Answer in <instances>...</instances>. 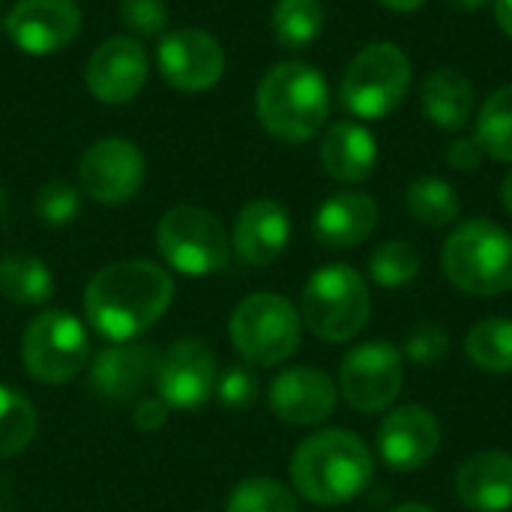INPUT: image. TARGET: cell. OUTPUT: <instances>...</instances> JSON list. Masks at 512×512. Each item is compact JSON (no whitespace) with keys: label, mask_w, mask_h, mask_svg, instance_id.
I'll return each instance as SVG.
<instances>
[{"label":"cell","mask_w":512,"mask_h":512,"mask_svg":"<svg viewBox=\"0 0 512 512\" xmlns=\"http://www.w3.org/2000/svg\"><path fill=\"white\" fill-rule=\"evenodd\" d=\"M171 276L144 258H129L102 267L84 291L87 321L111 342L138 339L171 306Z\"/></svg>","instance_id":"6da1fadb"},{"label":"cell","mask_w":512,"mask_h":512,"mask_svg":"<svg viewBox=\"0 0 512 512\" xmlns=\"http://www.w3.org/2000/svg\"><path fill=\"white\" fill-rule=\"evenodd\" d=\"M375 459L366 441L348 429H321L300 441L291 456V483L300 498L318 507H339L366 492Z\"/></svg>","instance_id":"7a4b0ae2"},{"label":"cell","mask_w":512,"mask_h":512,"mask_svg":"<svg viewBox=\"0 0 512 512\" xmlns=\"http://www.w3.org/2000/svg\"><path fill=\"white\" fill-rule=\"evenodd\" d=\"M255 114L267 135L285 144H306L327 126L330 84L312 63L285 60L267 69L255 93Z\"/></svg>","instance_id":"3957f363"},{"label":"cell","mask_w":512,"mask_h":512,"mask_svg":"<svg viewBox=\"0 0 512 512\" xmlns=\"http://www.w3.org/2000/svg\"><path fill=\"white\" fill-rule=\"evenodd\" d=\"M441 270L468 297L512 291V234L492 219H468L450 231L441 249Z\"/></svg>","instance_id":"277c9868"},{"label":"cell","mask_w":512,"mask_h":512,"mask_svg":"<svg viewBox=\"0 0 512 512\" xmlns=\"http://www.w3.org/2000/svg\"><path fill=\"white\" fill-rule=\"evenodd\" d=\"M414 81L411 57L396 42H369L345 66L339 99L357 120H387L408 96Z\"/></svg>","instance_id":"5b68a950"},{"label":"cell","mask_w":512,"mask_h":512,"mask_svg":"<svg viewBox=\"0 0 512 512\" xmlns=\"http://www.w3.org/2000/svg\"><path fill=\"white\" fill-rule=\"evenodd\" d=\"M300 318L324 342H351L372 318L369 282L348 264L315 270L303 285Z\"/></svg>","instance_id":"8992f818"},{"label":"cell","mask_w":512,"mask_h":512,"mask_svg":"<svg viewBox=\"0 0 512 512\" xmlns=\"http://www.w3.org/2000/svg\"><path fill=\"white\" fill-rule=\"evenodd\" d=\"M231 345L252 366H279L300 348L303 318L294 303L273 291L249 294L231 312Z\"/></svg>","instance_id":"52a82bcc"},{"label":"cell","mask_w":512,"mask_h":512,"mask_svg":"<svg viewBox=\"0 0 512 512\" xmlns=\"http://www.w3.org/2000/svg\"><path fill=\"white\" fill-rule=\"evenodd\" d=\"M159 255L183 276H210L228 264L231 240L222 222L195 204L171 207L156 225Z\"/></svg>","instance_id":"ba28073f"},{"label":"cell","mask_w":512,"mask_h":512,"mask_svg":"<svg viewBox=\"0 0 512 512\" xmlns=\"http://www.w3.org/2000/svg\"><path fill=\"white\" fill-rule=\"evenodd\" d=\"M21 360L30 378L66 384L90 363V336L84 324L60 309L36 315L21 336Z\"/></svg>","instance_id":"9c48e42d"},{"label":"cell","mask_w":512,"mask_h":512,"mask_svg":"<svg viewBox=\"0 0 512 512\" xmlns=\"http://www.w3.org/2000/svg\"><path fill=\"white\" fill-rule=\"evenodd\" d=\"M405 387V357L387 339L354 345L339 363V396L357 414H384Z\"/></svg>","instance_id":"30bf717a"},{"label":"cell","mask_w":512,"mask_h":512,"mask_svg":"<svg viewBox=\"0 0 512 512\" xmlns=\"http://www.w3.org/2000/svg\"><path fill=\"white\" fill-rule=\"evenodd\" d=\"M156 63L168 87L180 93H204L216 87L225 75V48L207 30L180 27L162 36L156 48Z\"/></svg>","instance_id":"8fae6325"},{"label":"cell","mask_w":512,"mask_h":512,"mask_svg":"<svg viewBox=\"0 0 512 512\" xmlns=\"http://www.w3.org/2000/svg\"><path fill=\"white\" fill-rule=\"evenodd\" d=\"M144 153L129 138H102L78 162V183L99 204H126L144 183Z\"/></svg>","instance_id":"7c38bea8"},{"label":"cell","mask_w":512,"mask_h":512,"mask_svg":"<svg viewBox=\"0 0 512 512\" xmlns=\"http://www.w3.org/2000/svg\"><path fill=\"white\" fill-rule=\"evenodd\" d=\"M3 30L24 54H57L81 33V9L75 0H18L6 12Z\"/></svg>","instance_id":"4fadbf2b"},{"label":"cell","mask_w":512,"mask_h":512,"mask_svg":"<svg viewBox=\"0 0 512 512\" xmlns=\"http://www.w3.org/2000/svg\"><path fill=\"white\" fill-rule=\"evenodd\" d=\"M378 456L396 474L426 468L441 450V423L423 405L390 408L378 426Z\"/></svg>","instance_id":"5bb4252c"},{"label":"cell","mask_w":512,"mask_h":512,"mask_svg":"<svg viewBox=\"0 0 512 512\" xmlns=\"http://www.w3.org/2000/svg\"><path fill=\"white\" fill-rule=\"evenodd\" d=\"M216 354L204 339H177L165 357H159L156 390L171 408H198L216 393Z\"/></svg>","instance_id":"9a60e30c"},{"label":"cell","mask_w":512,"mask_h":512,"mask_svg":"<svg viewBox=\"0 0 512 512\" xmlns=\"http://www.w3.org/2000/svg\"><path fill=\"white\" fill-rule=\"evenodd\" d=\"M150 66L147 51L132 36H111L105 39L87 60L84 81L93 99L105 105H123L132 102L144 84H147Z\"/></svg>","instance_id":"2e32d148"},{"label":"cell","mask_w":512,"mask_h":512,"mask_svg":"<svg viewBox=\"0 0 512 512\" xmlns=\"http://www.w3.org/2000/svg\"><path fill=\"white\" fill-rule=\"evenodd\" d=\"M267 402L276 420L288 426H321L336 414L339 387L315 366H291L273 378Z\"/></svg>","instance_id":"e0dca14e"},{"label":"cell","mask_w":512,"mask_h":512,"mask_svg":"<svg viewBox=\"0 0 512 512\" xmlns=\"http://www.w3.org/2000/svg\"><path fill=\"white\" fill-rule=\"evenodd\" d=\"M159 354L150 342H111L96 351L90 363V387L108 402H132L150 381H156Z\"/></svg>","instance_id":"ac0fdd59"},{"label":"cell","mask_w":512,"mask_h":512,"mask_svg":"<svg viewBox=\"0 0 512 512\" xmlns=\"http://www.w3.org/2000/svg\"><path fill=\"white\" fill-rule=\"evenodd\" d=\"M288 240H291V216L273 198L249 201L234 219L231 246L240 255V261L252 267L273 264L288 249Z\"/></svg>","instance_id":"d6986e66"},{"label":"cell","mask_w":512,"mask_h":512,"mask_svg":"<svg viewBox=\"0 0 512 512\" xmlns=\"http://www.w3.org/2000/svg\"><path fill=\"white\" fill-rule=\"evenodd\" d=\"M381 222V207L366 192H336L330 195L312 219V234L324 249H357L363 246Z\"/></svg>","instance_id":"ffe728a7"},{"label":"cell","mask_w":512,"mask_h":512,"mask_svg":"<svg viewBox=\"0 0 512 512\" xmlns=\"http://www.w3.org/2000/svg\"><path fill=\"white\" fill-rule=\"evenodd\" d=\"M456 498L471 512L512 510V453L483 450L456 471Z\"/></svg>","instance_id":"44dd1931"},{"label":"cell","mask_w":512,"mask_h":512,"mask_svg":"<svg viewBox=\"0 0 512 512\" xmlns=\"http://www.w3.org/2000/svg\"><path fill=\"white\" fill-rule=\"evenodd\" d=\"M318 156L330 180L357 186L378 168V138L360 120H339L324 132Z\"/></svg>","instance_id":"7402d4cb"},{"label":"cell","mask_w":512,"mask_h":512,"mask_svg":"<svg viewBox=\"0 0 512 512\" xmlns=\"http://www.w3.org/2000/svg\"><path fill=\"white\" fill-rule=\"evenodd\" d=\"M420 102H423L429 123L444 129V132L465 129L477 114L474 84L468 75H462L453 66H441V69H432L426 75L423 90H420Z\"/></svg>","instance_id":"603a6c76"},{"label":"cell","mask_w":512,"mask_h":512,"mask_svg":"<svg viewBox=\"0 0 512 512\" xmlns=\"http://www.w3.org/2000/svg\"><path fill=\"white\" fill-rule=\"evenodd\" d=\"M0 294L18 306H42L54 294V276L42 258L6 252L0 258Z\"/></svg>","instance_id":"cb8c5ba5"},{"label":"cell","mask_w":512,"mask_h":512,"mask_svg":"<svg viewBox=\"0 0 512 512\" xmlns=\"http://www.w3.org/2000/svg\"><path fill=\"white\" fill-rule=\"evenodd\" d=\"M465 357L486 375H512V318L492 315L465 333Z\"/></svg>","instance_id":"d4e9b609"},{"label":"cell","mask_w":512,"mask_h":512,"mask_svg":"<svg viewBox=\"0 0 512 512\" xmlns=\"http://www.w3.org/2000/svg\"><path fill=\"white\" fill-rule=\"evenodd\" d=\"M405 207H408L411 219H417L426 228H447V225L459 222V216H462L459 192L444 177H435V174H423L408 183Z\"/></svg>","instance_id":"484cf974"},{"label":"cell","mask_w":512,"mask_h":512,"mask_svg":"<svg viewBox=\"0 0 512 512\" xmlns=\"http://www.w3.org/2000/svg\"><path fill=\"white\" fill-rule=\"evenodd\" d=\"M474 138L495 162L512 165V84L492 90L474 114Z\"/></svg>","instance_id":"4316f807"},{"label":"cell","mask_w":512,"mask_h":512,"mask_svg":"<svg viewBox=\"0 0 512 512\" xmlns=\"http://www.w3.org/2000/svg\"><path fill=\"white\" fill-rule=\"evenodd\" d=\"M324 3L321 0H276L273 6V36L285 51H303L324 33Z\"/></svg>","instance_id":"83f0119b"},{"label":"cell","mask_w":512,"mask_h":512,"mask_svg":"<svg viewBox=\"0 0 512 512\" xmlns=\"http://www.w3.org/2000/svg\"><path fill=\"white\" fill-rule=\"evenodd\" d=\"M423 270L420 252L408 240H384L369 255V276L381 288H405Z\"/></svg>","instance_id":"f1b7e54d"},{"label":"cell","mask_w":512,"mask_h":512,"mask_svg":"<svg viewBox=\"0 0 512 512\" xmlns=\"http://www.w3.org/2000/svg\"><path fill=\"white\" fill-rule=\"evenodd\" d=\"M36 426V408L30 405V399L0 384V459H12L27 450Z\"/></svg>","instance_id":"f546056e"},{"label":"cell","mask_w":512,"mask_h":512,"mask_svg":"<svg viewBox=\"0 0 512 512\" xmlns=\"http://www.w3.org/2000/svg\"><path fill=\"white\" fill-rule=\"evenodd\" d=\"M225 512H300L297 495L273 477H249L234 486Z\"/></svg>","instance_id":"4dcf8cb0"},{"label":"cell","mask_w":512,"mask_h":512,"mask_svg":"<svg viewBox=\"0 0 512 512\" xmlns=\"http://www.w3.org/2000/svg\"><path fill=\"white\" fill-rule=\"evenodd\" d=\"M33 210H36L39 222H45L51 228H63L78 219L81 192L69 180H48L39 186V192L33 198Z\"/></svg>","instance_id":"1f68e13d"},{"label":"cell","mask_w":512,"mask_h":512,"mask_svg":"<svg viewBox=\"0 0 512 512\" xmlns=\"http://www.w3.org/2000/svg\"><path fill=\"white\" fill-rule=\"evenodd\" d=\"M447 354H450V333L435 321L414 324L402 345V357H408L414 366H423V369L438 366Z\"/></svg>","instance_id":"d6a6232c"},{"label":"cell","mask_w":512,"mask_h":512,"mask_svg":"<svg viewBox=\"0 0 512 512\" xmlns=\"http://www.w3.org/2000/svg\"><path fill=\"white\" fill-rule=\"evenodd\" d=\"M117 15L135 36H159L168 27L165 0H120Z\"/></svg>","instance_id":"836d02e7"},{"label":"cell","mask_w":512,"mask_h":512,"mask_svg":"<svg viewBox=\"0 0 512 512\" xmlns=\"http://www.w3.org/2000/svg\"><path fill=\"white\" fill-rule=\"evenodd\" d=\"M216 396L225 408L243 411L258 399V378L249 366H228L216 381Z\"/></svg>","instance_id":"e575fe53"},{"label":"cell","mask_w":512,"mask_h":512,"mask_svg":"<svg viewBox=\"0 0 512 512\" xmlns=\"http://www.w3.org/2000/svg\"><path fill=\"white\" fill-rule=\"evenodd\" d=\"M483 159H486V153H483V147L477 144L474 135L471 138H456L447 147V162L456 171H477L483 165Z\"/></svg>","instance_id":"d590c367"},{"label":"cell","mask_w":512,"mask_h":512,"mask_svg":"<svg viewBox=\"0 0 512 512\" xmlns=\"http://www.w3.org/2000/svg\"><path fill=\"white\" fill-rule=\"evenodd\" d=\"M138 432H159L168 423V408L162 399H141L135 405V417H132Z\"/></svg>","instance_id":"8d00e7d4"},{"label":"cell","mask_w":512,"mask_h":512,"mask_svg":"<svg viewBox=\"0 0 512 512\" xmlns=\"http://www.w3.org/2000/svg\"><path fill=\"white\" fill-rule=\"evenodd\" d=\"M492 12L498 27L512 39V0H492Z\"/></svg>","instance_id":"74e56055"},{"label":"cell","mask_w":512,"mask_h":512,"mask_svg":"<svg viewBox=\"0 0 512 512\" xmlns=\"http://www.w3.org/2000/svg\"><path fill=\"white\" fill-rule=\"evenodd\" d=\"M384 9H390V12H402V15H408V12H417V9H423L426 6V0H378Z\"/></svg>","instance_id":"f35d334b"},{"label":"cell","mask_w":512,"mask_h":512,"mask_svg":"<svg viewBox=\"0 0 512 512\" xmlns=\"http://www.w3.org/2000/svg\"><path fill=\"white\" fill-rule=\"evenodd\" d=\"M453 9H459V12H474V9H483L486 3H492V0H447Z\"/></svg>","instance_id":"ab89813d"},{"label":"cell","mask_w":512,"mask_h":512,"mask_svg":"<svg viewBox=\"0 0 512 512\" xmlns=\"http://www.w3.org/2000/svg\"><path fill=\"white\" fill-rule=\"evenodd\" d=\"M501 204H504V210L512 216V171L501 180Z\"/></svg>","instance_id":"60d3db41"},{"label":"cell","mask_w":512,"mask_h":512,"mask_svg":"<svg viewBox=\"0 0 512 512\" xmlns=\"http://www.w3.org/2000/svg\"><path fill=\"white\" fill-rule=\"evenodd\" d=\"M390 512H435L429 504H420V501H408V504H399V507H393Z\"/></svg>","instance_id":"b9f144b4"}]
</instances>
